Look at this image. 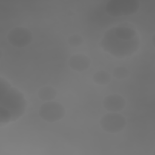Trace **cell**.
I'll list each match as a JSON object with an SVG mask.
<instances>
[{"instance_id":"cell-4","label":"cell","mask_w":155,"mask_h":155,"mask_svg":"<svg viewBox=\"0 0 155 155\" xmlns=\"http://www.w3.org/2000/svg\"><path fill=\"white\" fill-rule=\"evenodd\" d=\"M127 125L125 117L117 112H108L100 120L101 128L110 133H117L122 131Z\"/></svg>"},{"instance_id":"cell-12","label":"cell","mask_w":155,"mask_h":155,"mask_svg":"<svg viewBox=\"0 0 155 155\" xmlns=\"http://www.w3.org/2000/svg\"><path fill=\"white\" fill-rule=\"evenodd\" d=\"M129 75L128 70L124 66L116 67L113 71V76L117 79H124Z\"/></svg>"},{"instance_id":"cell-8","label":"cell","mask_w":155,"mask_h":155,"mask_svg":"<svg viewBox=\"0 0 155 155\" xmlns=\"http://www.w3.org/2000/svg\"><path fill=\"white\" fill-rule=\"evenodd\" d=\"M68 64L73 70L82 72L90 67L91 60L83 53H77L71 56L68 59Z\"/></svg>"},{"instance_id":"cell-3","label":"cell","mask_w":155,"mask_h":155,"mask_svg":"<svg viewBox=\"0 0 155 155\" xmlns=\"http://www.w3.org/2000/svg\"><path fill=\"white\" fill-rule=\"evenodd\" d=\"M140 3L137 0H110L105 6L107 13L114 17L128 16L136 13Z\"/></svg>"},{"instance_id":"cell-1","label":"cell","mask_w":155,"mask_h":155,"mask_svg":"<svg viewBox=\"0 0 155 155\" xmlns=\"http://www.w3.org/2000/svg\"><path fill=\"white\" fill-rule=\"evenodd\" d=\"M139 43L138 38L127 41L117 38L110 28L105 32L100 45L105 51L111 54L116 57L123 58L135 52L138 48Z\"/></svg>"},{"instance_id":"cell-10","label":"cell","mask_w":155,"mask_h":155,"mask_svg":"<svg viewBox=\"0 0 155 155\" xmlns=\"http://www.w3.org/2000/svg\"><path fill=\"white\" fill-rule=\"evenodd\" d=\"M57 90L52 86L47 85L41 87L38 92V97L45 102L51 101L57 96Z\"/></svg>"},{"instance_id":"cell-13","label":"cell","mask_w":155,"mask_h":155,"mask_svg":"<svg viewBox=\"0 0 155 155\" xmlns=\"http://www.w3.org/2000/svg\"><path fill=\"white\" fill-rule=\"evenodd\" d=\"M84 42L83 38L79 35L74 34L68 38V43L72 47H79Z\"/></svg>"},{"instance_id":"cell-11","label":"cell","mask_w":155,"mask_h":155,"mask_svg":"<svg viewBox=\"0 0 155 155\" xmlns=\"http://www.w3.org/2000/svg\"><path fill=\"white\" fill-rule=\"evenodd\" d=\"M92 79L95 84L99 85H105L110 82L111 76L107 71L100 70L93 74Z\"/></svg>"},{"instance_id":"cell-6","label":"cell","mask_w":155,"mask_h":155,"mask_svg":"<svg viewBox=\"0 0 155 155\" xmlns=\"http://www.w3.org/2000/svg\"><path fill=\"white\" fill-rule=\"evenodd\" d=\"M33 40L31 31L27 28L16 27L12 28L7 35L8 43L16 47L22 48L30 45Z\"/></svg>"},{"instance_id":"cell-7","label":"cell","mask_w":155,"mask_h":155,"mask_svg":"<svg viewBox=\"0 0 155 155\" xmlns=\"http://www.w3.org/2000/svg\"><path fill=\"white\" fill-rule=\"evenodd\" d=\"M102 105L109 112H118L125 107L126 101L122 96L118 94H112L104 98Z\"/></svg>"},{"instance_id":"cell-9","label":"cell","mask_w":155,"mask_h":155,"mask_svg":"<svg viewBox=\"0 0 155 155\" xmlns=\"http://www.w3.org/2000/svg\"><path fill=\"white\" fill-rule=\"evenodd\" d=\"M111 29L114 35L119 38L127 41L136 39V31L131 28L121 26L114 27Z\"/></svg>"},{"instance_id":"cell-5","label":"cell","mask_w":155,"mask_h":155,"mask_svg":"<svg viewBox=\"0 0 155 155\" xmlns=\"http://www.w3.org/2000/svg\"><path fill=\"white\" fill-rule=\"evenodd\" d=\"M65 114L64 106L57 102L48 101L42 104L39 109V116L48 122H55L62 119Z\"/></svg>"},{"instance_id":"cell-2","label":"cell","mask_w":155,"mask_h":155,"mask_svg":"<svg viewBox=\"0 0 155 155\" xmlns=\"http://www.w3.org/2000/svg\"><path fill=\"white\" fill-rule=\"evenodd\" d=\"M1 105H4V108H1L0 111L8 112L12 120L20 117L25 112L27 103L24 96L17 89L11 88L9 84L5 80V92L1 91Z\"/></svg>"}]
</instances>
